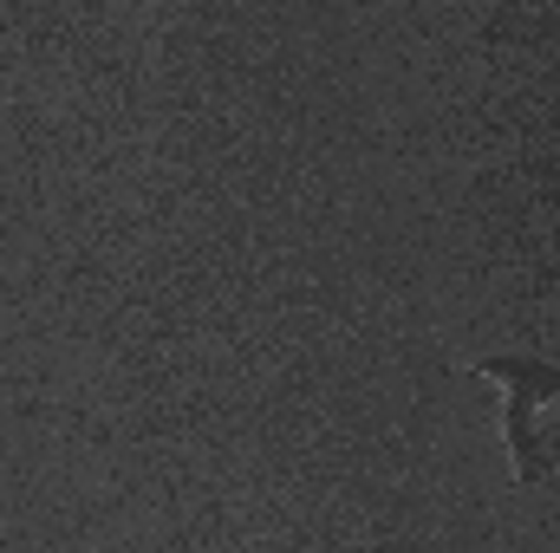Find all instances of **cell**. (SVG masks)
Listing matches in <instances>:
<instances>
[{"mask_svg": "<svg viewBox=\"0 0 560 553\" xmlns=\"http://www.w3.org/2000/svg\"><path fill=\"white\" fill-rule=\"evenodd\" d=\"M469 372L509 391V411H502L509 475H515V489H535V482L555 469V462H548V443H541V430H535V416H541V404L560 398V365L528 358V352H489V358H469Z\"/></svg>", "mask_w": 560, "mask_h": 553, "instance_id": "6da1fadb", "label": "cell"}]
</instances>
